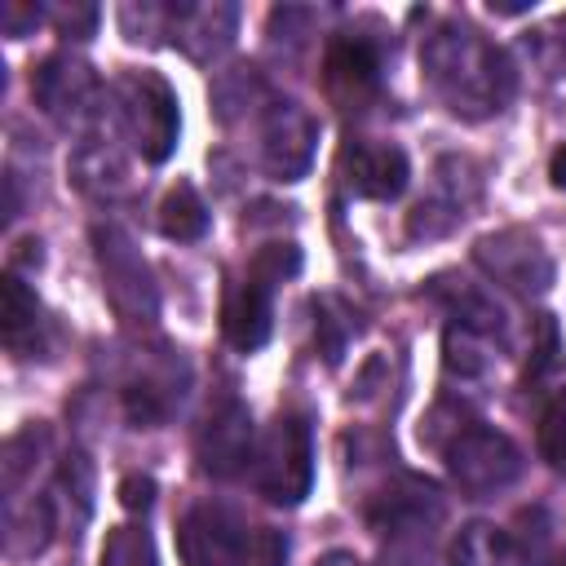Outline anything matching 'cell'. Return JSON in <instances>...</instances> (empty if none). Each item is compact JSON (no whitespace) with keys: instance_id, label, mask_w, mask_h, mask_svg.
<instances>
[{"instance_id":"4fadbf2b","label":"cell","mask_w":566,"mask_h":566,"mask_svg":"<svg viewBox=\"0 0 566 566\" xmlns=\"http://www.w3.org/2000/svg\"><path fill=\"white\" fill-rule=\"evenodd\" d=\"M159 226H164V234H172V239H199V234L208 230V208L199 203L195 186H186V181H181V186H172V190H168Z\"/></svg>"},{"instance_id":"3957f363","label":"cell","mask_w":566,"mask_h":566,"mask_svg":"<svg viewBox=\"0 0 566 566\" xmlns=\"http://www.w3.org/2000/svg\"><path fill=\"white\" fill-rule=\"evenodd\" d=\"M522 469L517 447L495 429H464L451 447V473L469 495H491L509 486Z\"/></svg>"},{"instance_id":"8992f818","label":"cell","mask_w":566,"mask_h":566,"mask_svg":"<svg viewBox=\"0 0 566 566\" xmlns=\"http://www.w3.org/2000/svg\"><path fill=\"white\" fill-rule=\"evenodd\" d=\"M478 261H482L500 283L522 287V292L544 287V283H548V274H553V265H548L544 248H539L531 234H522V230H504V234L486 239V243L478 248Z\"/></svg>"},{"instance_id":"5bb4252c","label":"cell","mask_w":566,"mask_h":566,"mask_svg":"<svg viewBox=\"0 0 566 566\" xmlns=\"http://www.w3.org/2000/svg\"><path fill=\"white\" fill-rule=\"evenodd\" d=\"M35 327H40V301H35V292H27L22 279H4V340H9V349H22L27 345L22 332L35 336Z\"/></svg>"},{"instance_id":"2e32d148","label":"cell","mask_w":566,"mask_h":566,"mask_svg":"<svg viewBox=\"0 0 566 566\" xmlns=\"http://www.w3.org/2000/svg\"><path fill=\"white\" fill-rule=\"evenodd\" d=\"M539 451L553 469H566V394L539 420Z\"/></svg>"},{"instance_id":"7c38bea8","label":"cell","mask_w":566,"mask_h":566,"mask_svg":"<svg viewBox=\"0 0 566 566\" xmlns=\"http://www.w3.org/2000/svg\"><path fill=\"white\" fill-rule=\"evenodd\" d=\"M451 566H522V557L495 526H469L451 548Z\"/></svg>"},{"instance_id":"6da1fadb","label":"cell","mask_w":566,"mask_h":566,"mask_svg":"<svg viewBox=\"0 0 566 566\" xmlns=\"http://www.w3.org/2000/svg\"><path fill=\"white\" fill-rule=\"evenodd\" d=\"M424 62H429L433 84L451 97L455 111H495L509 97L513 75L504 66V57L491 44H482L473 31H447V35H438L429 44Z\"/></svg>"},{"instance_id":"5b68a950","label":"cell","mask_w":566,"mask_h":566,"mask_svg":"<svg viewBox=\"0 0 566 566\" xmlns=\"http://www.w3.org/2000/svg\"><path fill=\"white\" fill-rule=\"evenodd\" d=\"M345 186L363 199H394L407 186V155L389 142H354L340 155Z\"/></svg>"},{"instance_id":"9a60e30c","label":"cell","mask_w":566,"mask_h":566,"mask_svg":"<svg viewBox=\"0 0 566 566\" xmlns=\"http://www.w3.org/2000/svg\"><path fill=\"white\" fill-rule=\"evenodd\" d=\"M102 566H155V544L146 531H133V526H115L106 535V548H102Z\"/></svg>"},{"instance_id":"8fae6325","label":"cell","mask_w":566,"mask_h":566,"mask_svg":"<svg viewBox=\"0 0 566 566\" xmlns=\"http://www.w3.org/2000/svg\"><path fill=\"white\" fill-rule=\"evenodd\" d=\"M212 429L203 433V464L212 473H230L248 460V442H252V429H248V416L239 407H226L221 416L208 420Z\"/></svg>"},{"instance_id":"ac0fdd59","label":"cell","mask_w":566,"mask_h":566,"mask_svg":"<svg viewBox=\"0 0 566 566\" xmlns=\"http://www.w3.org/2000/svg\"><path fill=\"white\" fill-rule=\"evenodd\" d=\"M318 566H363V562H358V557H349V553H327Z\"/></svg>"},{"instance_id":"30bf717a","label":"cell","mask_w":566,"mask_h":566,"mask_svg":"<svg viewBox=\"0 0 566 566\" xmlns=\"http://www.w3.org/2000/svg\"><path fill=\"white\" fill-rule=\"evenodd\" d=\"M376 84V53L363 40H340L327 53V93L340 102H363V93Z\"/></svg>"},{"instance_id":"52a82bcc","label":"cell","mask_w":566,"mask_h":566,"mask_svg":"<svg viewBox=\"0 0 566 566\" xmlns=\"http://www.w3.org/2000/svg\"><path fill=\"white\" fill-rule=\"evenodd\" d=\"M270 279L265 274H248L239 283L226 287V305H221V327L230 336V345L239 349H256L270 336Z\"/></svg>"},{"instance_id":"e0dca14e","label":"cell","mask_w":566,"mask_h":566,"mask_svg":"<svg viewBox=\"0 0 566 566\" xmlns=\"http://www.w3.org/2000/svg\"><path fill=\"white\" fill-rule=\"evenodd\" d=\"M553 181H557V186H566V146L553 155Z\"/></svg>"},{"instance_id":"9c48e42d","label":"cell","mask_w":566,"mask_h":566,"mask_svg":"<svg viewBox=\"0 0 566 566\" xmlns=\"http://www.w3.org/2000/svg\"><path fill=\"white\" fill-rule=\"evenodd\" d=\"M314 142V124L301 115V111H292V106H283L279 115H274V124H270V142H265V159H270V168L279 172V177H296L305 164H310V146Z\"/></svg>"},{"instance_id":"7a4b0ae2","label":"cell","mask_w":566,"mask_h":566,"mask_svg":"<svg viewBox=\"0 0 566 566\" xmlns=\"http://www.w3.org/2000/svg\"><path fill=\"white\" fill-rule=\"evenodd\" d=\"M310 429L301 416H279L256 451V486L274 504H296L310 491Z\"/></svg>"},{"instance_id":"ba28073f","label":"cell","mask_w":566,"mask_h":566,"mask_svg":"<svg viewBox=\"0 0 566 566\" xmlns=\"http://www.w3.org/2000/svg\"><path fill=\"white\" fill-rule=\"evenodd\" d=\"M97 252H102V270L111 279V301L124 310V314H150L155 310V292H150V279H146V261L133 252V243L119 234V230H106L97 234Z\"/></svg>"},{"instance_id":"277c9868","label":"cell","mask_w":566,"mask_h":566,"mask_svg":"<svg viewBox=\"0 0 566 566\" xmlns=\"http://www.w3.org/2000/svg\"><path fill=\"white\" fill-rule=\"evenodd\" d=\"M124 111H128V124L137 133L142 155L159 164L172 150V137H177V106H172V93L164 88V80L128 75L124 80Z\"/></svg>"}]
</instances>
